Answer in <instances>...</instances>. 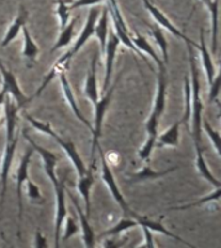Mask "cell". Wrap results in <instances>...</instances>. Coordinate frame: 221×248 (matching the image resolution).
Segmentation results:
<instances>
[{"label":"cell","instance_id":"obj_46","mask_svg":"<svg viewBox=\"0 0 221 248\" xmlns=\"http://www.w3.org/2000/svg\"><path fill=\"white\" fill-rule=\"evenodd\" d=\"M0 236H1V239L5 240V235H4V234H3V232H0Z\"/></svg>","mask_w":221,"mask_h":248},{"label":"cell","instance_id":"obj_43","mask_svg":"<svg viewBox=\"0 0 221 248\" xmlns=\"http://www.w3.org/2000/svg\"><path fill=\"white\" fill-rule=\"evenodd\" d=\"M124 244V240L123 242H118V240H106L104 243V246L106 247H120V246H123Z\"/></svg>","mask_w":221,"mask_h":248},{"label":"cell","instance_id":"obj_4","mask_svg":"<svg viewBox=\"0 0 221 248\" xmlns=\"http://www.w3.org/2000/svg\"><path fill=\"white\" fill-rule=\"evenodd\" d=\"M118 80H115L112 84H110L106 91L102 93V96L93 104L95 108V115H93V124H92V150H91V166H95V159H96V150L97 146L100 145L101 132H102V123H104L105 114L108 111L109 106L111 104L112 94L115 91V87L118 84Z\"/></svg>","mask_w":221,"mask_h":248},{"label":"cell","instance_id":"obj_35","mask_svg":"<svg viewBox=\"0 0 221 248\" xmlns=\"http://www.w3.org/2000/svg\"><path fill=\"white\" fill-rule=\"evenodd\" d=\"M202 129L205 132V135L208 136V139L212 141V145L216 150L217 155H221V149H220V133L219 131H215L211 124L207 122V119H202Z\"/></svg>","mask_w":221,"mask_h":248},{"label":"cell","instance_id":"obj_8","mask_svg":"<svg viewBox=\"0 0 221 248\" xmlns=\"http://www.w3.org/2000/svg\"><path fill=\"white\" fill-rule=\"evenodd\" d=\"M19 136L16 133L15 137L5 142V147L3 151V158H1V167H0V217L3 215L4 201L7 195V185H8V174L11 170L12 162L15 158L17 145H18Z\"/></svg>","mask_w":221,"mask_h":248},{"label":"cell","instance_id":"obj_3","mask_svg":"<svg viewBox=\"0 0 221 248\" xmlns=\"http://www.w3.org/2000/svg\"><path fill=\"white\" fill-rule=\"evenodd\" d=\"M25 118H26L27 122H29V123H30L35 129H38V131L50 136V137H52V139H53L54 141H56V142L62 147V150L65 151L66 155L69 156V159L71 160V163H73V166L75 167V170H77L79 176H81V174L84 173L85 170H87V167H85L83 159H81V156L79 155V153H78L77 147H75L74 142L67 141V140L65 139H62L57 132H54L53 129H52L49 123H46V122H42V120L35 119V118H32L31 115H29L27 112H25Z\"/></svg>","mask_w":221,"mask_h":248},{"label":"cell","instance_id":"obj_40","mask_svg":"<svg viewBox=\"0 0 221 248\" xmlns=\"http://www.w3.org/2000/svg\"><path fill=\"white\" fill-rule=\"evenodd\" d=\"M105 1V0H74L73 3L70 4V9H75V8L81 7H91V5H96Z\"/></svg>","mask_w":221,"mask_h":248},{"label":"cell","instance_id":"obj_36","mask_svg":"<svg viewBox=\"0 0 221 248\" xmlns=\"http://www.w3.org/2000/svg\"><path fill=\"white\" fill-rule=\"evenodd\" d=\"M158 137V136H157ZM157 137L155 136H149L147 135L146 142L143 143V146L140 149L139 156L143 162H149V159L151 156V153L154 150L155 145H157Z\"/></svg>","mask_w":221,"mask_h":248},{"label":"cell","instance_id":"obj_14","mask_svg":"<svg viewBox=\"0 0 221 248\" xmlns=\"http://www.w3.org/2000/svg\"><path fill=\"white\" fill-rule=\"evenodd\" d=\"M58 78H60V83H61L62 93H63L65 101L67 102L70 108L73 110V112L75 114V116H77L78 119L80 120L81 123L84 124L89 131H92V124H91V122H89V120L87 119L83 114H81L80 108H79V106H78V102L77 100H75V96H74L73 88H71V85H70L69 80H67V78H66L65 71H61V73L58 74Z\"/></svg>","mask_w":221,"mask_h":248},{"label":"cell","instance_id":"obj_28","mask_svg":"<svg viewBox=\"0 0 221 248\" xmlns=\"http://www.w3.org/2000/svg\"><path fill=\"white\" fill-rule=\"evenodd\" d=\"M75 21L77 19H70L67 25H66L63 29H61V34L58 36L57 42L54 43V46H52V49L50 52H54V50L61 49V48H65L70 44V43L73 42L74 38V29H75Z\"/></svg>","mask_w":221,"mask_h":248},{"label":"cell","instance_id":"obj_33","mask_svg":"<svg viewBox=\"0 0 221 248\" xmlns=\"http://www.w3.org/2000/svg\"><path fill=\"white\" fill-rule=\"evenodd\" d=\"M184 91H185V111L182 120L188 125V131H190V116H191V88H190L189 77H185L184 79Z\"/></svg>","mask_w":221,"mask_h":248},{"label":"cell","instance_id":"obj_34","mask_svg":"<svg viewBox=\"0 0 221 248\" xmlns=\"http://www.w3.org/2000/svg\"><path fill=\"white\" fill-rule=\"evenodd\" d=\"M74 0H57V16L58 21H60V29L67 25L70 21V5L69 4L73 3Z\"/></svg>","mask_w":221,"mask_h":248},{"label":"cell","instance_id":"obj_9","mask_svg":"<svg viewBox=\"0 0 221 248\" xmlns=\"http://www.w3.org/2000/svg\"><path fill=\"white\" fill-rule=\"evenodd\" d=\"M22 133L23 136H25V139H26L27 141H29V143L31 145V147H32V150L36 151V153L40 155V158H42L43 160V167H44V172H46V174L50 180V182H52L53 189L60 187V186L63 184V182L58 180L57 174H56V166H57L60 158H58L57 155H54L52 151L47 150L46 147H42L40 145H38V143H35L34 140L27 135L26 132H25V129L22 131Z\"/></svg>","mask_w":221,"mask_h":248},{"label":"cell","instance_id":"obj_44","mask_svg":"<svg viewBox=\"0 0 221 248\" xmlns=\"http://www.w3.org/2000/svg\"><path fill=\"white\" fill-rule=\"evenodd\" d=\"M5 94H7V93L4 92L3 89H1V91H0V105L4 104V98H5Z\"/></svg>","mask_w":221,"mask_h":248},{"label":"cell","instance_id":"obj_42","mask_svg":"<svg viewBox=\"0 0 221 248\" xmlns=\"http://www.w3.org/2000/svg\"><path fill=\"white\" fill-rule=\"evenodd\" d=\"M34 246L35 247H39V248L47 247V246H48V242H47V239L44 238V235H43L42 232H40V230H38V232H35Z\"/></svg>","mask_w":221,"mask_h":248},{"label":"cell","instance_id":"obj_38","mask_svg":"<svg viewBox=\"0 0 221 248\" xmlns=\"http://www.w3.org/2000/svg\"><path fill=\"white\" fill-rule=\"evenodd\" d=\"M25 184L27 185V195L30 198V201L34 202V203H43V197L40 194L39 186L31 181L30 178H27Z\"/></svg>","mask_w":221,"mask_h":248},{"label":"cell","instance_id":"obj_19","mask_svg":"<svg viewBox=\"0 0 221 248\" xmlns=\"http://www.w3.org/2000/svg\"><path fill=\"white\" fill-rule=\"evenodd\" d=\"M136 220H137V222H139L140 226H146V228L149 229V230H151V232H160V234H163V235H167V236H170V238H174L176 242H180V243L186 244V246H189V247H194L193 244H190L189 242H186V240H184L178 235H176L174 232H172L171 230H168V229H167L166 226L162 224V221L160 220L159 221L153 220V218H149V217H146V216H141V215H139V216L136 217Z\"/></svg>","mask_w":221,"mask_h":248},{"label":"cell","instance_id":"obj_27","mask_svg":"<svg viewBox=\"0 0 221 248\" xmlns=\"http://www.w3.org/2000/svg\"><path fill=\"white\" fill-rule=\"evenodd\" d=\"M195 164H197V170L202 177L205 178V180H207L211 185L215 186V187L221 186L220 181H219V180L213 176L212 172L209 170L208 166H207V162H205V156H203V150H195Z\"/></svg>","mask_w":221,"mask_h":248},{"label":"cell","instance_id":"obj_1","mask_svg":"<svg viewBox=\"0 0 221 248\" xmlns=\"http://www.w3.org/2000/svg\"><path fill=\"white\" fill-rule=\"evenodd\" d=\"M188 52H189V63L191 79H190V88H191V136H193L195 150H202V119H203V101L201 96V81H199V74H198L197 61L194 54V46H190V43H186Z\"/></svg>","mask_w":221,"mask_h":248},{"label":"cell","instance_id":"obj_2","mask_svg":"<svg viewBox=\"0 0 221 248\" xmlns=\"http://www.w3.org/2000/svg\"><path fill=\"white\" fill-rule=\"evenodd\" d=\"M159 71L157 75V92H155L154 104H153V110L150 115L147 118L145 129H146L149 136H158L159 122L162 118V114L166 108V92H167V70L164 63H160L158 66Z\"/></svg>","mask_w":221,"mask_h":248},{"label":"cell","instance_id":"obj_31","mask_svg":"<svg viewBox=\"0 0 221 248\" xmlns=\"http://www.w3.org/2000/svg\"><path fill=\"white\" fill-rule=\"evenodd\" d=\"M207 9L209 11V15H211V22H212V29H211V32H212V36H211V42H212V50L213 54L217 53V23H219V0H212V3L205 5Z\"/></svg>","mask_w":221,"mask_h":248},{"label":"cell","instance_id":"obj_7","mask_svg":"<svg viewBox=\"0 0 221 248\" xmlns=\"http://www.w3.org/2000/svg\"><path fill=\"white\" fill-rule=\"evenodd\" d=\"M98 16H100V11H98V9L92 8V9L89 11L87 22L84 23V27H83V30L80 31V34L78 36L77 42H75V44L73 46V48H70L62 57L58 58V61L56 62L57 65L66 66V67H67V63H69V61L71 60V57H74V56L84 46L85 43L92 38L93 34H95V25H96Z\"/></svg>","mask_w":221,"mask_h":248},{"label":"cell","instance_id":"obj_32","mask_svg":"<svg viewBox=\"0 0 221 248\" xmlns=\"http://www.w3.org/2000/svg\"><path fill=\"white\" fill-rule=\"evenodd\" d=\"M150 29H151V34H153V36H154L155 39V42H157V44H158L160 50H162L163 63L167 65L168 61H170V58H168V42H167L166 36H164V34H163V31L159 29V26L153 25V26H150Z\"/></svg>","mask_w":221,"mask_h":248},{"label":"cell","instance_id":"obj_11","mask_svg":"<svg viewBox=\"0 0 221 248\" xmlns=\"http://www.w3.org/2000/svg\"><path fill=\"white\" fill-rule=\"evenodd\" d=\"M0 75H1V79H3V87H1V89L16 101V104L18 105L19 108L30 101L29 98H26L25 93H23L22 91H21V88H19V84L18 81H17V78H16L15 74L12 73V71H9V70L4 66L1 60H0Z\"/></svg>","mask_w":221,"mask_h":248},{"label":"cell","instance_id":"obj_15","mask_svg":"<svg viewBox=\"0 0 221 248\" xmlns=\"http://www.w3.org/2000/svg\"><path fill=\"white\" fill-rule=\"evenodd\" d=\"M66 193L69 194L70 199L73 202L74 207H75V211L78 213V217H79V221H80V232H81V238H83V243H84L85 247H95V244H96V238H95V232H93L92 226L89 224L88 221V216H87V213L81 209V207L79 205L78 201L75 199L73 194L69 193L67 190H66Z\"/></svg>","mask_w":221,"mask_h":248},{"label":"cell","instance_id":"obj_29","mask_svg":"<svg viewBox=\"0 0 221 248\" xmlns=\"http://www.w3.org/2000/svg\"><path fill=\"white\" fill-rule=\"evenodd\" d=\"M139 225V222H137V220L136 218H133V217H123L122 220L118 222V224H115L112 228H110L109 230H106L105 232H102L101 234V238L102 236H116L119 235V234H122V232H127V230H131V229L136 228Z\"/></svg>","mask_w":221,"mask_h":248},{"label":"cell","instance_id":"obj_17","mask_svg":"<svg viewBox=\"0 0 221 248\" xmlns=\"http://www.w3.org/2000/svg\"><path fill=\"white\" fill-rule=\"evenodd\" d=\"M93 184H95L93 166H89L84 173L79 176V181H78V190L84 202L87 216H89V212H91V190L93 187Z\"/></svg>","mask_w":221,"mask_h":248},{"label":"cell","instance_id":"obj_6","mask_svg":"<svg viewBox=\"0 0 221 248\" xmlns=\"http://www.w3.org/2000/svg\"><path fill=\"white\" fill-rule=\"evenodd\" d=\"M108 9H109V15L111 16L112 25H114V32H115L116 36L119 38L120 43H123L128 49H131L132 52H133L135 54H137L140 58H142L143 61L146 62L147 65H149V67L151 69L150 63L147 62L145 54H143L142 52H140V50L133 46V43H132L131 40V35H129L131 32L128 31V27L127 25H126V21H124L123 16H122V13H120L116 0H109Z\"/></svg>","mask_w":221,"mask_h":248},{"label":"cell","instance_id":"obj_12","mask_svg":"<svg viewBox=\"0 0 221 248\" xmlns=\"http://www.w3.org/2000/svg\"><path fill=\"white\" fill-rule=\"evenodd\" d=\"M120 44L119 38L116 36L114 31H109L108 40H106V46H105V77L104 83H102V93L110 87L111 84V74L112 67H114V60H115L116 50Z\"/></svg>","mask_w":221,"mask_h":248},{"label":"cell","instance_id":"obj_21","mask_svg":"<svg viewBox=\"0 0 221 248\" xmlns=\"http://www.w3.org/2000/svg\"><path fill=\"white\" fill-rule=\"evenodd\" d=\"M197 49L201 52L202 63H203L205 78H207V81H208V85H209L213 81L215 77L217 75V71H216V67H215V63H213L212 61V57H211V53H209L208 48H207V46H205V31H203V29H201V44H198Z\"/></svg>","mask_w":221,"mask_h":248},{"label":"cell","instance_id":"obj_5","mask_svg":"<svg viewBox=\"0 0 221 248\" xmlns=\"http://www.w3.org/2000/svg\"><path fill=\"white\" fill-rule=\"evenodd\" d=\"M97 150H98V155H100L101 159V177L104 180L105 185L108 186V189L110 190V193H111L112 198H114V201L118 203V205H119L120 208L123 209V212L126 213V215H128L129 217L136 218V217L139 216V213H136L135 211H132L129 204H128L127 201H126V198H124L123 193L120 191L119 186H118V184H116L115 181V177H114V174H112L111 168L109 166L106 155H105L104 150H102V147H101L100 145L97 146Z\"/></svg>","mask_w":221,"mask_h":248},{"label":"cell","instance_id":"obj_20","mask_svg":"<svg viewBox=\"0 0 221 248\" xmlns=\"http://www.w3.org/2000/svg\"><path fill=\"white\" fill-rule=\"evenodd\" d=\"M84 93L92 104H95L100 98L98 87H97V53L93 54L92 61H91V69L85 78Z\"/></svg>","mask_w":221,"mask_h":248},{"label":"cell","instance_id":"obj_41","mask_svg":"<svg viewBox=\"0 0 221 248\" xmlns=\"http://www.w3.org/2000/svg\"><path fill=\"white\" fill-rule=\"evenodd\" d=\"M142 228L143 236H145V242H143L141 246L142 247H155V242L153 239V234H151V230L146 228V226H141Z\"/></svg>","mask_w":221,"mask_h":248},{"label":"cell","instance_id":"obj_16","mask_svg":"<svg viewBox=\"0 0 221 248\" xmlns=\"http://www.w3.org/2000/svg\"><path fill=\"white\" fill-rule=\"evenodd\" d=\"M18 105L13 102L9 94H5L4 98V112H5V124H7V139L5 142L11 141L16 135V127H17V116H18Z\"/></svg>","mask_w":221,"mask_h":248},{"label":"cell","instance_id":"obj_22","mask_svg":"<svg viewBox=\"0 0 221 248\" xmlns=\"http://www.w3.org/2000/svg\"><path fill=\"white\" fill-rule=\"evenodd\" d=\"M178 167H172V168H168V170H153L150 166H145L139 172H135V173L129 174V180L128 181L132 182V184H136V182L141 181H147V180H157V178H162L167 174L172 173L174 170H177Z\"/></svg>","mask_w":221,"mask_h":248},{"label":"cell","instance_id":"obj_24","mask_svg":"<svg viewBox=\"0 0 221 248\" xmlns=\"http://www.w3.org/2000/svg\"><path fill=\"white\" fill-rule=\"evenodd\" d=\"M180 125L181 120H176L170 128H167L163 133L158 135L157 143H159V146L177 147L180 143Z\"/></svg>","mask_w":221,"mask_h":248},{"label":"cell","instance_id":"obj_30","mask_svg":"<svg viewBox=\"0 0 221 248\" xmlns=\"http://www.w3.org/2000/svg\"><path fill=\"white\" fill-rule=\"evenodd\" d=\"M219 199H220V186L215 187V190H213V191H211V193L207 194L205 197L201 198V199H197V201L190 202V203H188V204L178 205V207H171V208H168V211H185V209L194 208V207H198V205L207 204V203H211V202H213V201L217 202Z\"/></svg>","mask_w":221,"mask_h":248},{"label":"cell","instance_id":"obj_23","mask_svg":"<svg viewBox=\"0 0 221 248\" xmlns=\"http://www.w3.org/2000/svg\"><path fill=\"white\" fill-rule=\"evenodd\" d=\"M95 36L98 39L100 43V50L101 53H104L105 46H106V40L109 36V9L108 7L102 8L101 15L97 18V22L95 25Z\"/></svg>","mask_w":221,"mask_h":248},{"label":"cell","instance_id":"obj_10","mask_svg":"<svg viewBox=\"0 0 221 248\" xmlns=\"http://www.w3.org/2000/svg\"><path fill=\"white\" fill-rule=\"evenodd\" d=\"M32 154H34V150L32 147H30L29 150L23 154L21 162H19L18 170H17V176H16V181H17V186H16V193H17V204H18V215H17V218H18V222H17V235H21V222H22V215H23V185L25 182L29 178V166H30V160L32 158Z\"/></svg>","mask_w":221,"mask_h":248},{"label":"cell","instance_id":"obj_39","mask_svg":"<svg viewBox=\"0 0 221 248\" xmlns=\"http://www.w3.org/2000/svg\"><path fill=\"white\" fill-rule=\"evenodd\" d=\"M220 75L217 73V75L215 77L213 81L209 84V91H208V102L212 104L215 101H217L219 98V93H220Z\"/></svg>","mask_w":221,"mask_h":248},{"label":"cell","instance_id":"obj_26","mask_svg":"<svg viewBox=\"0 0 221 248\" xmlns=\"http://www.w3.org/2000/svg\"><path fill=\"white\" fill-rule=\"evenodd\" d=\"M131 35V40L133 43V46L140 50V52H142L143 54H147L149 57L153 58V61L157 63V65H160L163 63V61L159 58V56L157 54V52L154 50V48L150 46V43L147 42L146 38H143L142 35Z\"/></svg>","mask_w":221,"mask_h":248},{"label":"cell","instance_id":"obj_13","mask_svg":"<svg viewBox=\"0 0 221 248\" xmlns=\"http://www.w3.org/2000/svg\"><path fill=\"white\" fill-rule=\"evenodd\" d=\"M142 3H143V5H145V8H146L147 11L150 12L151 16H153V18H154V21L157 23H158V25H160V26L164 27L166 30L170 31L171 34H174V36H176V38L182 39V40H184V42H185V43H190V46H193L194 48H197V46H198L197 43H194L193 40L188 38V36H186L185 34H182L181 31L178 30L177 27L174 26V23L171 22L170 19L167 18L166 16L163 15L162 12L159 11L158 8L155 7L154 4L151 3L150 0H142Z\"/></svg>","mask_w":221,"mask_h":248},{"label":"cell","instance_id":"obj_25","mask_svg":"<svg viewBox=\"0 0 221 248\" xmlns=\"http://www.w3.org/2000/svg\"><path fill=\"white\" fill-rule=\"evenodd\" d=\"M22 35H23V48H22V56L31 62L36 61L39 56V46L34 42V39L31 36L30 31L26 27V25L22 27Z\"/></svg>","mask_w":221,"mask_h":248},{"label":"cell","instance_id":"obj_18","mask_svg":"<svg viewBox=\"0 0 221 248\" xmlns=\"http://www.w3.org/2000/svg\"><path fill=\"white\" fill-rule=\"evenodd\" d=\"M27 17H29V12L26 11V8L21 5L19 7L18 15L13 19V22L11 23V26L8 27L7 32L4 35L3 40H1V46H8L17 36H18L19 31L22 30V27L26 25Z\"/></svg>","mask_w":221,"mask_h":248},{"label":"cell","instance_id":"obj_37","mask_svg":"<svg viewBox=\"0 0 221 248\" xmlns=\"http://www.w3.org/2000/svg\"><path fill=\"white\" fill-rule=\"evenodd\" d=\"M63 222H65V229H63V232H62L61 236H60L61 239L69 240L71 236L75 235V234H78V232H80V228L78 226L77 222L74 221L73 217L66 216Z\"/></svg>","mask_w":221,"mask_h":248},{"label":"cell","instance_id":"obj_45","mask_svg":"<svg viewBox=\"0 0 221 248\" xmlns=\"http://www.w3.org/2000/svg\"><path fill=\"white\" fill-rule=\"evenodd\" d=\"M201 1L203 4H205V5H208V4L212 3V0H201Z\"/></svg>","mask_w":221,"mask_h":248}]
</instances>
